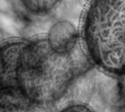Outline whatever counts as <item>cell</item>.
<instances>
[{
  "mask_svg": "<svg viewBox=\"0 0 125 112\" xmlns=\"http://www.w3.org/2000/svg\"><path fill=\"white\" fill-rule=\"evenodd\" d=\"M59 112H94L88 106L81 103H72L65 107H63Z\"/></svg>",
  "mask_w": 125,
  "mask_h": 112,
  "instance_id": "obj_7",
  "label": "cell"
},
{
  "mask_svg": "<svg viewBox=\"0 0 125 112\" xmlns=\"http://www.w3.org/2000/svg\"><path fill=\"white\" fill-rule=\"evenodd\" d=\"M27 39L11 37L0 41V97L21 95L18 88V66ZM22 96V95H21Z\"/></svg>",
  "mask_w": 125,
  "mask_h": 112,
  "instance_id": "obj_3",
  "label": "cell"
},
{
  "mask_svg": "<svg viewBox=\"0 0 125 112\" xmlns=\"http://www.w3.org/2000/svg\"><path fill=\"white\" fill-rule=\"evenodd\" d=\"M74 56L53 50L45 36L27 39L18 66L20 93L37 108L60 101L77 75Z\"/></svg>",
  "mask_w": 125,
  "mask_h": 112,
  "instance_id": "obj_1",
  "label": "cell"
},
{
  "mask_svg": "<svg viewBox=\"0 0 125 112\" xmlns=\"http://www.w3.org/2000/svg\"><path fill=\"white\" fill-rule=\"evenodd\" d=\"M19 8L34 18L48 17L56 12L63 0H15Z\"/></svg>",
  "mask_w": 125,
  "mask_h": 112,
  "instance_id": "obj_5",
  "label": "cell"
},
{
  "mask_svg": "<svg viewBox=\"0 0 125 112\" xmlns=\"http://www.w3.org/2000/svg\"><path fill=\"white\" fill-rule=\"evenodd\" d=\"M79 30L90 61L110 76L125 78V0H88Z\"/></svg>",
  "mask_w": 125,
  "mask_h": 112,
  "instance_id": "obj_2",
  "label": "cell"
},
{
  "mask_svg": "<svg viewBox=\"0 0 125 112\" xmlns=\"http://www.w3.org/2000/svg\"><path fill=\"white\" fill-rule=\"evenodd\" d=\"M45 38L53 50L63 54H74L81 45L80 30L68 19L55 21L49 27Z\"/></svg>",
  "mask_w": 125,
  "mask_h": 112,
  "instance_id": "obj_4",
  "label": "cell"
},
{
  "mask_svg": "<svg viewBox=\"0 0 125 112\" xmlns=\"http://www.w3.org/2000/svg\"><path fill=\"white\" fill-rule=\"evenodd\" d=\"M36 109L21 95L0 97V112H36Z\"/></svg>",
  "mask_w": 125,
  "mask_h": 112,
  "instance_id": "obj_6",
  "label": "cell"
}]
</instances>
